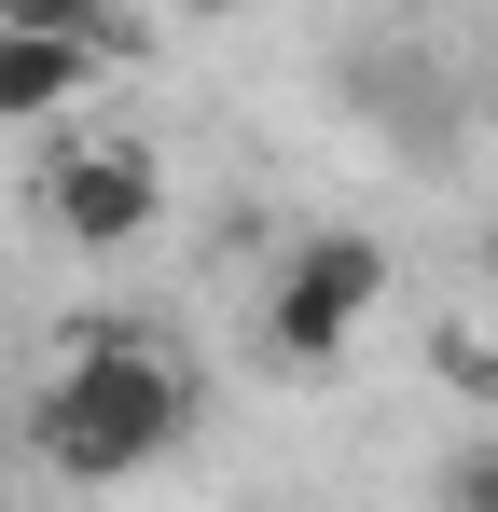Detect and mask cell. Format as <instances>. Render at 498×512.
<instances>
[{"mask_svg":"<svg viewBox=\"0 0 498 512\" xmlns=\"http://www.w3.org/2000/svg\"><path fill=\"white\" fill-rule=\"evenodd\" d=\"M180 429H194V374L139 333H83L28 402V443H42L56 485H139Z\"/></svg>","mask_w":498,"mask_h":512,"instance_id":"6da1fadb","label":"cell"},{"mask_svg":"<svg viewBox=\"0 0 498 512\" xmlns=\"http://www.w3.org/2000/svg\"><path fill=\"white\" fill-rule=\"evenodd\" d=\"M388 291H402L388 236L319 222V236H291L277 277H263V346H277V360H346V346L374 333V305H388Z\"/></svg>","mask_w":498,"mask_h":512,"instance_id":"7a4b0ae2","label":"cell"},{"mask_svg":"<svg viewBox=\"0 0 498 512\" xmlns=\"http://www.w3.org/2000/svg\"><path fill=\"white\" fill-rule=\"evenodd\" d=\"M166 208V167L139 153V139H70V153H42V222L70 236V250H139Z\"/></svg>","mask_w":498,"mask_h":512,"instance_id":"3957f363","label":"cell"},{"mask_svg":"<svg viewBox=\"0 0 498 512\" xmlns=\"http://www.w3.org/2000/svg\"><path fill=\"white\" fill-rule=\"evenodd\" d=\"M97 28H0V125H42V111H70L97 84Z\"/></svg>","mask_w":498,"mask_h":512,"instance_id":"277c9868","label":"cell"},{"mask_svg":"<svg viewBox=\"0 0 498 512\" xmlns=\"http://www.w3.org/2000/svg\"><path fill=\"white\" fill-rule=\"evenodd\" d=\"M443 512H498V443H457L443 457Z\"/></svg>","mask_w":498,"mask_h":512,"instance_id":"5b68a950","label":"cell"},{"mask_svg":"<svg viewBox=\"0 0 498 512\" xmlns=\"http://www.w3.org/2000/svg\"><path fill=\"white\" fill-rule=\"evenodd\" d=\"M0 28H97V42H125L111 0H0Z\"/></svg>","mask_w":498,"mask_h":512,"instance_id":"8992f818","label":"cell"},{"mask_svg":"<svg viewBox=\"0 0 498 512\" xmlns=\"http://www.w3.org/2000/svg\"><path fill=\"white\" fill-rule=\"evenodd\" d=\"M471 97H485V111H498V56H485V84H471Z\"/></svg>","mask_w":498,"mask_h":512,"instance_id":"52a82bcc","label":"cell"},{"mask_svg":"<svg viewBox=\"0 0 498 512\" xmlns=\"http://www.w3.org/2000/svg\"><path fill=\"white\" fill-rule=\"evenodd\" d=\"M485 277H498V222H485Z\"/></svg>","mask_w":498,"mask_h":512,"instance_id":"ba28073f","label":"cell"}]
</instances>
